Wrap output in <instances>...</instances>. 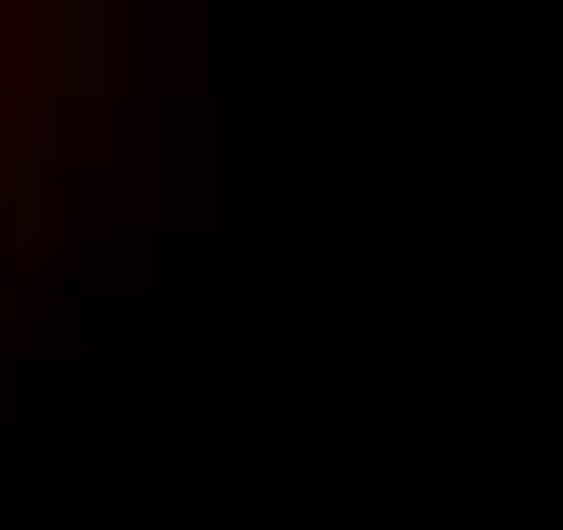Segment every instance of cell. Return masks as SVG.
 I'll use <instances>...</instances> for the list:
<instances>
[{"instance_id": "obj_1", "label": "cell", "mask_w": 563, "mask_h": 530, "mask_svg": "<svg viewBox=\"0 0 563 530\" xmlns=\"http://www.w3.org/2000/svg\"><path fill=\"white\" fill-rule=\"evenodd\" d=\"M9 253H16V238H0V262H9Z\"/></svg>"}]
</instances>
